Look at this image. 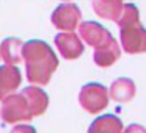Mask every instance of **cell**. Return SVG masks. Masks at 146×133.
<instances>
[{
  "label": "cell",
  "instance_id": "cell-3",
  "mask_svg": "<svg viewBox=\"0 0 146 133\" xmlns=\"http://www.w3.org/2000/svg\"><path fill=\"white\" fill-rule=\"evenodd\" d=\"M108 100H110L108 89L101 83H86L85 86H82L79 92V102L82 108L91 114L101 113L102 110H105Z\"/></svg>",
  "mask_w": 146,
  "mask_h": 133
},
{
  "label": "cell",
  "instance_id": "cell-6",
  "mask_svg": "<svg viewBox=\"0 0 146 133\" xmlns=\"http://www.w3.org/2000/svg\"><path fill=\"white\" fill-rule=\"evenodd\" d=\"M55 45L64 60H77L85 50L82 38L74 32L58 33L55 36Z\"/></svg>",
  "mask_w": 146,
  "mask_h": 133
},
{
  "label": "cell",
  "instance_id": "cell-7",
  "mask_svg": "<svg viewBox=\"0 0 146 133\" xmlns=\"http://www.w3.org/2000/svg\"><path fill=\"white\" fill-rule=\"evenodd\" d=\"M79 36L82 38L83 42H86L88 45H91L94 49L107 44L113 38L107 28H104L101 24L93 22V20H86V22L80 24L79 25Z\"/></svg>",
  "mask_w": 146,
  "mask_h": 133
},
{
  "label": "cell",
  "instance_id": "cell-15",
  "mask_svg": "<svg viewBox=\"0 0 146 133\" xmlns=\"http://www.w3.org/2000/svg\"><path fill=\"white\" fill-rule=\"evenodd\" d=\"M123 133H146V128L143 125H140V124H130L129 127L124 128Z\"/></svg>",
  "mask_w": 146,
  "mask_h": 133
},
{
  "label": "cell",
  "instance_id": "cell-13",
  "mask_svg": "<svg viewBox=\"0 0 146 133\" xmlns=\"http://www.w3.org/2000/svg\"><path fill=\"white\" fill-rule=\"evenodd\" d=\"M21 83V72L14 66H2L0 67V99L10 94L11 91L19 86Z\"/></svg>",
  "mask_w": 146,
  "mask_h": 133
},
{
  "label": "cell",
  "instance_id": "cell-12",
  "mask_svg": "<svg viewBox=\"0 0 146 133\" xmlns=\"http://www.w3.org/2000/svg\"><path fill=\"white\" fill-rule=\"evenodd\" d=\"M22 94L25 95L27 102H29V107L33 116H39L46 111L49 105V97L42 89L36 88V86H29L22 91Z\"/></svg>",
  "mask_w": 146,
  "mask_h": 133
},
{
  "label": "cell",
  "instance_id": "cell-1",
  "mask_svg": "<svg viewBox=\"0 0 146 133\" xmlns=\"http://www.w3.org/2000/svg\"><path fill=\"white\" fill-rule=\"evenodd\" d=\"M22 55L29 82L36 85H47L52 74L58 67V58L50 45L39 39H32L24 44Z\"/></svg>",
  "mask_w": 146,
  "mask_h": 133
},
{
  "label": "cell",
  "instance_id": "cell-9",
  "mask_svg": "<svg viewBox=\"0 0 146 133\" xmlns=\"http://www.w3.org/2000/svg\"><path fill=\"white\" fill-rule=\"evenodd\" d=\"M135 92H137L135 83L130 78H127V77L116 78L111 83L110 89H108L110 99H113L118 103H127V102H130L135 97Z\"/></svg>",
  "mask_w": 146,
  "mask_h": 133
},
{
  "label": "cell",
  "instance_id": "cell-14",
  "mask_svg": "<svg viewBox=\"0 0 146 133\" xmlns=\"http://www.w3.org/2000/svg\"><path fill=\"white\" fill-rule=\"evenodd\" d=\"M22 50H24V44L17 38H8L0 45V55L8 64H16L19 61H22L24 58Z\"/></svg>",
  "mask_w": 146,
  "mask_h": 133
},
{
  "label": "cell",
  "instance_id": "cell-4",
  "mask_svg": "<svg viewBox=\"0 0 146 133\" xmlns=\"http://www.w3.org/2000/svg\"><path fill=\"white\" fill-rule=\"evenodd\" d=\"M2 117L7 122H19V120H30L33 117L32 110L29 107L25 95L21 94H11L3 100L2 105Z\"/></svg>",
  "mask_w": 146,
  "mask_h": 133
},
{
  "label": "cell",
  "instance_id": "cell-10",
  "mask_svg": "<svg viewBox=\"0 0 146 133\" xmlns=\"http://www.w3.org/2000/svg\"><path fill=\"white\" fill-rule=\"evenodd\" d=\"M93 10L102 19L118 22L124 10L123 0H93Z\"/></svg>",
  "mask_w": 146,
  "mask_h": 133
},
{
  "label": "cell",
  "instance_id": "cell-18",
  "mask_svg": "<svg viewBox=\"0 0 146 133\" xmlns=\"http://www.w3.org/2000/svg\"><path fill=\"white\" fill-rule=\"evenodd\" d=\"M64 2H66V0H64Z\"/></svg>",
  "mask_w": 146,
  "mask_h": 133
},
{
  "label": "cell",
  "instance_id": "cell-8",
  "mask_svg": "<svg viewBox=\"0 0 146 133\" xmlns=\"http://www.w3.org/2000/svg\"><path fill=\"white\" fill-rule=\"evenodd\" d=\"M121 57V45L116 42V39L111 38L107 44L94 49L93 60L99 67H110L119 60Z\"/></svg>",
  "mask_w": 146,
  "mask_h": 133
},
{
  "label": "cell",
  "instance_id": "cell-5",
  "mask_svg": "<svg viewBox=\"0 0 146 133\" xmlns=\"http://www.w3.org/2000/svg\"><path fill=\"white\" fill-rule=\"evenodd\" d=\"M50 20L52 25L61 32H74L80 25L82 11L74 3H61L54 10Z\"/></svg>",
  "mask_w": 146,
  "mask_h": 133
},
{
  "label": "cell",
  "instance_id": "cell-16",
  "mask_svg": "<svg viewBox=\"0 0 146 133\" xmlns=\"http://www.w3.org/2000/svg\"><path fill=\"white\" fill-rule=\"evenodd\" d=\"M11 133H36V132H35V128L30 127V125H19V127H16Z\"/></svg>",
  "mask_w": 146,
  "mask_h": 133
},
{
  "label": "cell",
  "instance_id": "cell-2",
  "mask_svg": "<svg viewBox=\"0 0 146 133\" xmlns=\"http://www.w3.org/2000/svg\"><path fill=\"white\" fill-rule=\"evenodd\" d=\"M116 24L119 27L121 49L126 53L137 55L146 52V28L140 24V13L135 5H124L121 19Z\"/></svg>",
  "mask_w": 146,
  "mask_h": 133
},
{
  "label": "cell",
  "instance_id": "cell-17",
  "mask_svg": "<svg viewBox=\"0 0 146 133\" xmlns=\"http://www.w3.org/2000/svg\"><path fill=\"white\" fill-rule=\"evenodd\" d=\"M0 57H2V55H0Z\"/></svg>",
  "mask_w": 146,
  "mask_h": 133
},
{
  "label": "cell",
  "instance_id": "cell-11",
  "mask_svg": "<svg viewBox=\"0 0 146 133\" xmlns=\"http://www.w3.org/2000/svg\"><path fill=\"white\" fill-rule=\"evenodd\" d=\"M123 120L115 114H104L96 117L88 127V133H123Z\"/></svg>",
  "mask_w": 146,
  "mask_h": 133
}]
</instances>
